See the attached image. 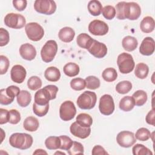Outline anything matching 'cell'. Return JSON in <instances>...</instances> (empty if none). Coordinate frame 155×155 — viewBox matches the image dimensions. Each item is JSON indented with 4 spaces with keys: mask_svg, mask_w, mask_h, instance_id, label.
I'll return each mask as SVG.
<instances>
[{
    "mask_svg": "<svg viewBox=\"0 0 155 155\" xmlns=\"http://www.w3.org/2000/svg\"><path fill=\"white\" fill-rule=\"evenodd\" d=\"M134 136L136 139L139 140L147 141L151 137V134L148 129L142 127L137 130Z\"/></svg>",
    "mask_w": 155,
    "mask_h": 155,
    "instance_id": "cell-38",
    "label": "cell"
},
{
    "mask_svg": "<svg viewBox=\"0 0 155 155\" xmlns=\"http://www.w3.org/2000/svg\"><path fill=\"white\" fill-rule=\"evenodd\" d=\"M122 45L125 50L127 51H132L137 48L138 42L136 38L131 36H127L122 39Z\"/></svg>",
    "mask_w": 155,
    "mask_h": 155,
    "instance_id": "cell-22",
    "label": "cell"
},
{
    "mask_svg": "<svg viewBox=\"0 0 155 155\" xmlns=\"http://www.w3.org/2000/svg\"><path fill=\"white\" fill-rule=\"evenodd\" d=\"M67 151L70 155L84 154V148L82 143L76 141H74L71 147L68 150H67Z\"/></svg>",
    "mask_w": 155,
    "mask_h": 155,
    "instance_id": "cell-41",
    "label": "cell"
},
{
    "mask_svg": "<svg viewBox=\"0 0 155 155\" xmlns=\"http://www.w3.org/2000/svg\"><path fill=\"white\" fill-rule=\"evenodd\" d=\"M27 75L25 68L21 65H15L11 69L10 76L12 80L17 84L24 82Z\"/></svg>",
    "mask_w": 155,
    "mask_h": 155,
    "instance_id": "cell-15",
    "label": "cell"
},
{
    "mask_svg": "<svg viewBox=\"0 0 155 155\" xmlns=\"http://www.w3.org/2000/svg\"><path fill=\"white\" fill-rule=\"evenodd\" d=\"M10 41L8 31L4 28H0V46L6 45Z\"/></svg>",
    "mask_w": 155,
    "mask_h": 155,
    "instance_id": "cell-46",
    "label": "cell"
},
{
    "mask_svg": "<svg viewBox=\"0 0 155 155\" xmlns=\"http://www.w3.org/2000/svg\"><path fill=\"white\" fill-rule=\"evenodd\" d=\"M132 152L134 155H152L153 152L142 144L137 143L133 146Z\"/></svg>",
    "mask_w": 155,
    "mask_h": 155,
    "instance_id": "cell-35",
    "label": "cell"
},
{
    "mask_svg": "<svg viewBox=\"0 0 155 155\" xmlns=\"http://www.w3.org/2000/svg\"><path fill=\"white\" fill-rule=\"evenodd\" d=\"M155 27V22L151 16H146L143 18L140 24V28L142 31L145 33L152 32Z\"/></svg>",
    "mask_w": 155,
    "mask_h": 155,
    "instance_id": "cell-20",
    "label": "cell"
},
{
    "mask_svg": "<svg viewBox=\"0 0 155 155\" xmlns=\"http://www.w3.org/2000/svg\"><path fill=\"white\" fill-rule=\"evenodd\" d=\"M19 54L24 59L32 61L36 56V50L33 45L29 43H25L21 45Z\"/></svg>",
    "mask_w": 155,
    "mask_h": 155,
    "instance_id": "cell-18",
    "label": "cell"
},
{
    "mask_svg": "<svg viewBox=\"0 0 155 155\" xmlns=\"http://www.w3.org/2000/svg\"><path fill=\"white\" fill-rule=\"evenodd\" d=\"M59 138L61 141V143L59 149L63 150H66V151L68 150L70 148V147H71L73 141L71 139L70 137H69L68 136H65V135L60 136Z\"/></svg>",
    "mask_w": 155,
    "mask_h": 155,
    "instance_id": "cell-43",
    "label": "cell"
},
{
    "mask_svg": "<svg viewBox=\"0 0 155 155\" xmlns=\"http://www.w3.org/2000/svg\"><path fill=\"white\" fill-rule=\"evenodd\" d=\"M25 31L29 39L32 41H40L44 35L42 27L37 22H29L25 26Z\"/></svg>",
    "mask_w": 155,
    "mask_h": 155,
    "instance_id": "cell-7",
    "label": "cell"
},
{
    "mask_svg": "<svg viewBox=\"0 0 155 155\" xmlns=\"http://www.w3.org/2000/svg\"><path fill=\"white\" fill-rule=\"evenodd\" d=\"M64 73L68 77H74L77 76L80 71L79 67L74 62H69L66 64L63 68Z\"/></svg>",
    "mask_w": 155,
    "mask_h": 155,
    "instance_id": "cell-28",
    "label": "cell"
},
{
    "mask_svg": "<svg viewBox=\"0 0 155 155\" xmlns=\"http://www.w3.org/2000/svg\"><path fill=\"white\" fill-rule=\"evenodd\" d=\"M102 13L105 19L111 20L116 16V9L112 5H106L102 8Z\"/></svg>",
    "mask_w": 155,
    "mask_h": 155,
    "instance_id": "cell-42",
    "label": "cell"
},
{
    "mask_svg": "<svg viewBox=\"0 0 155 155\" xmlns=\"http://www.w3.org/2000/svg\"><path fill=\"white\" fill-rule=\"evenodd\" d=\"M117 64L120 72L122 74L131 73L135 67V63L133 56L130 54L125 52L118 56Z\"/></svg>",
    "mask_w": 155,
    "mask_h": 155,
    "instance_id": "cell-4",
    "label": "cell"
},
{
    "mask_svg": "<svg viewBox=\"0 0 155 155\" xmlns=\"http://www.w3.org/2000/svg\"><path fill=\"white\" fill-rule=\"evenodd\" d=\"M97 101V96L94 92L85 91L77 99V105L83 110H90L94 108Z\"/></svg>",
    "mask_w": 155,
    "mask_h": 155,
    "instance_id": "cell-5",
    "label": "cell"
},
{
    "mask_svg": "<svg viewBox=\"0 0 155 155\" xmlns=\"http://www.w3.org/2000/svg\"><path fill=\"white\" fill-rule=\"evenodd\" d=\"M132 97L134 101L135 105L137 106L143 105L146 103L148 98L147 93L142 90H137L135 91L133 94Z\"/></svg>",
    "mask_w": 155,
    "mask_h": 155,
    "instance_id": "cell-30",
    "label": "cell"
},
{
    "mask_svg": "<svg viewBox=\"0 0 155 155\" xmlns=\"http://www.w3.org/2000/svg\"><path fill=\"white\" fill-rule=\"evenodd\" d=\"M17 102L22 107H27L31 101V96L27 90H21L16 97Z\"/></svg>",
    "mask_w": 155,
    "mask_h": 155,
    "instance_id": "cell-25",
    "label": "cell"
},
{
    "mask_svg": "<svg viewBox=\"0 0 155 155\" xmlns=\"http://www.w3.org/2000/svg\"><path fill=\"white\" fill-rule=\"evenodd\" d=\"M108 25L104 21L101 20H93L88 25V31L95 36L105 35L108 32Z\"/></svg>",
    "mask_w": 155,
    "mask_h": 155,
    "instance_id": "cell-13",
    "label": "cell"
},
{
    "mask_svg": "<svg viewBox=\"0 0 155 155\" xmlns=\"http://www.w3.org/2000/svg\"><path fill=\"white\" fill-rule=\"evenodd\" d=\"M4 23L10 28L20 29L26 25V20L24 16L21 14L10 13L5 16Z\"/></svg>",
    "mask_w": 155,
    "mask_h": 155,
    "instance_id": "cell-9",
    "label": "cell"
},
{
    "mask_svg": "<svg viewBox=\"0 0 155 155\" xmlns=\"http://www.w3.org/2000/svg\"><path fill=\"white\" fill-rule=\"evenodd\" d=\"M12 2L13 7L19 12L25 10L27 4V2L25 0H13Z\"/></svg>",
    "mask_w": 155,
    "mask_h": 155,
    "instance_id": "cell-49",
    "label": "cell"
},
{
    "mask_svg": "<svg viewBox=\"0 0 155 155\" xmlns=\"http://www.w3.org/2000/svg\"><path fill=\"white\" fill-rule=\"evenodd\" d=\"M135 105L134 101L132 96H126L122 97L119 102V108L124 111H130Z\"/></svg>",
    "mask_w": 155,
    "mask_h": 155,
    "instance_id": "cell-26",
    "label": "cell"
},
{
    "mask_svg": "<svg viewBox=\"0 0 155 155\" xmlns=\"http://www.w3.org/2000/svg\"><path fill=\"white\" fill-rule=\"evenodd\" d=\"M9 121V111L6 109L0 108V124H5Z\"/></svg>",
    "mask_w": 155,
    "mask_h": 155,
    "instance_id": "cell-50",
    "label": "cell"
},
{
    "mask_svg": "<svg viewBox=\"0 0 155 155\" xmlns=\"http://www.w3.org/2000/svg\"><path fill=\"white\" fill-rule=\"evenodd\" d=\"M35 10L41 14L51 15L56 10V4L52 0H36L34 2Z\"/></svg>",
    "mask_w": 155,
    "mask_h": 155,
    "instance_id": "cell-8",
    "label": "cell"
},
{
    "mask_svg": "<svg viewBox=\"0 0 155 155\" xmlns=\"http://www.w3.org/2000/svg\"><path fill=\"white\" fill-rule=\"evenodd\" d=\"M33 154H47V153L42 149H37L35 150V152H33Z\"/></svg>",
    "mask_w": 155,
    "mask_h": 155,
    "instance_id": "cell-53",
    "label": "cell"
},
{
    "mask_svg": "<svg viewBox=\"0 0 155 155\" xmlns=\"http://www.w3.org/2000/svg\"><path fill=\"white\" fill-rule=\"evenodd\" d=\"M149 68L148 66L143 62L137 64L136 65L134 70V74L139 79H143L146 78L148 74Z\"/></svg>",
    "mask_w": 155,
    "mask_h": 155,
    "instance_id": "cell-29",
    "label": "cell"
},
{
    "mask_svg": "<svg viewBox=\"0 0 155 155\" xmlns=\"http://www.w3.org/2000/svg\"><path fill=\"white\" fill-rule=\"evenodd\" d=\"M91 154L93 155H105V154H108V153L105 150V149L101 145H95L91 151Z\"/></svg>",
    "mask_w": 155,
    "mask_h": 155,
    "instance_id": "cell-51",
    "label": "cell"
},
{
    "mask_svg": "<svg viewBox=\"0 0 155 155\" xmlns=\"http://www.w3.org/2000/svg\"><path fill=\"white\" fill-rule=\"evenodd\" d=\"M33 142L32 136L27 133H15L12 134L9 138V143L12 147L22 150L30 148Z\"/></svg>",
    "mask_w": 155,
    "mask_h": 155,
    "instance_id": "cell-3",
    "label": "cell"
},
{
    "mask_svg": "<svg viewBox=\"0 0 155 155\" xmlns=\"http://www.w3.org/2000/svg\"><path fill=\"white\" fill-rule=\"evenodd\" d=\"M20 113L15 109H12L9 111V121L11 124H17L21 120Z\"/></svg>",
    "mask_w": 155,
    "mask_h": 155,
    "instance_id": "cell-44",
    "label": "cell"
},
{
    "mask_svg": "<svg viewBox=\"0 0 155 155\" xmlns=\"http://www.w3.org/2000/svg\"><path fill=\"white\" fill-rule=\"evenodd\" d=\"M57 51L58 45L56 42L54 40L47 41L41 50L42 60L46 63L51 62L54 59Z\"/></svg>",
    "mask_w": 155,
    "mask_h": 155,
    "instance_id": "cell-6",
    "label": "cell"
},
{
    "mask_svg": "<svg viewBox=\"0 0 155 155\" xmlns=\"http://www.w3.org/2000/svg\"><path fill=\"white\" fill-rule=\"evenodd\" d=\"M132 88V84L128 81L119 82L116 86V91L122 94L128 93Z\"/></svg>",
    "mask_w": 155,
    "mask_h": 155,
    "instance_id": "cell-34",
    "label": "cell"
},
{
    "mask_svg": "<svg viewBox=\"0 0 155 155\" xmlns=\"http://www.w3.org/2000/svg\"><path fill=\"white\" fill-rule=\"evenodd\" d=\"M99 109L104 115H111L114 110V103L113 97L110 94H104L99 100Z\"/></svg>",
    "mask_w": 155,
    "mask_h": 155,
    "instance_id": "cell-11",
    "label": "cell"
},
{
    "mask_svg": "<svg viewBox=\"0 0 155 155\" xmlns=\"http://www.w3.org/2000/svg\"><path fill=\"white\" fill-rule=\"evenodd\" d=\"M70 133L75 137L80 139L88 137L91 133L90 127H85L79 125L76 122H73L70 127Z\"/></svg>",
    "mask_w": 155,
    "mask_h": 155,
    "instance_id": "cell-16",
    "label": "cell"
},
{
    "mask_svg": "<svg viewBox=\"0 0 155 155\" xmlns=\"http://www.w3.org/2000/svg\"><path fill=\"white\" fill-rule=\"evenodd\" d=\"M45 78L50 82H57L61 78L60 70L56 67H49L44 72Z\"/></svg>",
    "mask_w": 155,
    "mask_h": 155,
    "instance_id": "cell-21",
    "label": "cell"
},
{
    "mask_svg": "<svg viewBox=\"0 0 155 155\" xmlns=\"http://www.w3.org/2000/svg\"><path fill=\"white\" fill-rule=\"evenodd\" d=\"M27 86L31 90H37L42 87V81L36 76H31L27 81Z\"/></svg>",
    "mask_w": 155,
    "mask_h": 155,
    "instance_id": "cell-37",
    "label": "cell"
},
{
    "mask_svg": "<svg viewBox=\"0 0 155 155\" xmlns=\"http://www.w3.org/2000/svg\"><path fill=\"white\" fill-rule=\"evenodd\" d=\"M93 39L88 34L83 33L79 34L76 38L77 44L81 48L88 49L91 45Z\"/></svg>",
    "mask_w": 155,
    "mask_h": 155,
    "instance_id": "cell-24",
    "label": "cell"
},
{
    "mask_svg": "<svg viewBox=\"0 0 155 155\" xmlns=\"http://www.w3.org/2000/svg\"><path fill=\"white\" fill-rule=\"evenodd\" d=\"M10 62L8 59L4 56H0V74L1 75L7 73L8 67H9Z\"/></svg>",
    "mask_w": 155,
    "mask_h": 155,
    "instance_id": "cell-45",
    "label": "cell"
},
{
    "mask_svg": "<svg viewBox=\"0 0 155 155\" xmlns=\"http://www.w3.org/2000/svg\"><path fill=\"white\" fill-rule=\"evenodd\" d=\"M88 51L94 57L102 58L107 53V47L105 44L93 39Z\"/></svg>",
    "mask_w": 155,
    "mask_h": 155,
    "instance_id": "cell-14",
    "label": "cell"
},
{
    "mask_svg": "<svg viewBox=\"0 0 155 155\" xmlns=\"http://www.w3.org/2000/svg\"><path fill=\"white\" fill-rule=\"evenodd\" d=\"M39 126V122L38 119L34 116L27 117L23 122L24 129L28 131L33 132L38 130Z\"/></svg>",
    "mask_w": 155,
    "mask_h": 155,
    "instance_id": "cell-23",
    "label": "cell"
},
{
    "mask_svg": "<svg viewBox=\"0 0 155 155\" xmlns=\"http://www.w3.org/2000/svg\"><path fill=\"white\" fill-rule=\"evenodd\" d=\"M70 86L71 88L76 91H81L84 90L86 87L85 81L81 78H74L70 81Z\"/></svg>",
    "mask_w": 155,
    "mask_h": 155,
    "instance_id": "cell-39",
    "label": "cell"
},
{
    "mask_svg": "<svg viewBox=\"0 0 155 155\" xmlns=\"http://www.w3.org/2000/svg\"><path fill=\"white\" fill-rule=\"evenodd\" d=\"M116 15L118 19H128L131 21L137 19L141 14L139 5L134 2L121 1L116 5Z\"/></svg>",
    "mask_w": 155,
    "mask_h": 155,
    "instance_id": "cell-1",
    "label": "cell"
},
{
    "mask_svg": "<svg viewBox=\"0 0 155 155\" xmlns=\"http://www.w3.org/2000/svg\"><path fill=\"white\" fill-rule=\"evenodd\" d=\"M76 114V108L71 101H64L59 108V116L64 121H69L74 118Z\"/></svg>",
    "mask_w": 155,
    "mask_h": 155,
    "instance_id": "cell-10",
    "label": "cell"
},
{
    "mask_svg": "<svg viewBox=\"0 0 155 155\" xmlns=\"http://www.w3.org/2000/svg\"><path fill=\"white\" fill-rule=\"evenodd\" d=\"M154 108H153L151 110H150L148 114H147L146 117H145V120L147 122V124H150V125H151L153 126H154L155 125V124H154Z\"/></svg>",
    "mask_w": 155,
    "mask_h": 155,
    "instance_id": "cell-52",
    "label": "cell"
},
{
    "mask_svg": "<svg viewBox=\"0 0 155 155\" xmlns=\"http://www.w3.org/2000/svg\"><path fill=\"white\" fill-rule=\"evenodd\" d=\"M49 104L45 105H39L35 103L33 105V113L39 117H43L48 111Z\"/></svg>",
    "mask_w": 155,
    "mask_h": 155,
    "instance_id": "cell-40",
    "label": "cell"
},
{
    "mask_svg": "<svg viewBox=\"0 0 155 155\" xmlns=\"http://www.w3.org/2000/svg\"><path fill=\"white\" fill-rule=\"evenodd\" d=\"M20 89L19 87L15 85H10L7 88H5V92L11 98L15 99V97H17V96L20 93Z\"/></svg>",
    "mask_w": 155,
    "mask_h": 155,
    "instance_id": "cell-48",
    "label": "cell"
},
{
    "mask_svg": "<svg viewBox=\"0 0 155 155\" xmlns=\"http://www.w3.org/2000/svg\"><path fill=\"white\" fill-rule=\"evenodd\" d=\"M87 8L90 13L94 16L100 15L102 11V5L101 2L97 0L90 1L88 4Z\"/></svg>",
    "mask_w": 155,
    "mask_h": 155,
    "instance_id": "cell-27",
    "label": "cell"
},
{
    "mask_svg": "<svg viewBox=\"0 0 155 155\" xmlns=\"http://www.w3.org/2000/svg\"><path fill=\"white\" fill-rule=\"evenodd\" d=\"M75 36L74 30L70 27H65L62 28L58 33L59 38L64 42H71Z\"/></svg>",
    "mask_w": 155,
    "mask_h": 155,
    "instance_id": "cell-19",
    "label": "cell"
},
{
    "mask_svg": "<svg viewBox=\"0 0 155 155\" xmlns=\"http://www.w3.org/2000/svg\"><path fill=\"white\" fill-rule=\"evenodd\" d=\"M155 49V42L151 37L145 38L139 47V52L144 56L151 55Z\"/></svg>",
    "mask_w": 155,
    "mask_h": 155,
    "instance_id": "cell-17",
    "label": "cell"
},
{
    "mask_svg": "<svg viewBox=\"0 0 155 155\" xmlns=\"http://www.w3.org/2000/svg\"><path fill=\"white\" fill-rule=\"evenodd\" d=\"M14 99L10 97L5 92V89L2 88L0 90V103L2 105H9L13 102Z\"/></svg>",
    "mask_w": 155,
    "mask_h": 155,
    "instance_id": "cell-47",
    "label": "cell"
},
{
    "mask_svg": "<svg viewBox=\"0 0 155 155\" xmlns=\"http://www.w3.org/2000/svg\"><path fill=\"white\" fill-rule=\"evenodd\" d=\"M76 122L82 127H90L93 124V119L88 114L80 113L76 117Z\"/></svg>",
    "mask_w": 155,
    "mask_h": 155,
    "instance_id": "cell-31",
    "label": "cell"
},
{
    "mask_svg": "<svg viewBox=\"0 0 155 155\" xmlns=\"http://www.w3.org/2000/svg\"><path fill=\"white\" fill-rule=\"evenodd\" d=\"M64 154V155H65V153H63V152H56L54 153V154Z\"/></svg>",
    "mask_w": 155,
    "mask_h": 155,
    "instance_id": "cell-54",
    "label": "cell"
},
{
    "mask_svg": "<svg viewBox=\"0 0 155 155\" xmlns=\"http://www.w3.org/2000/svg\"><path fill=\"white\" fill-rule=\"evenodd\" d=\"M102 78L108 82L114 81L117 78V73L114 68L109 67L105 68L102 73Z\"/></svg>",
    "mask_w": 155,
    "mask_h": 155,
    "instance_id": "cell-33",
    "label": "cell"
},
{
    "mask_svg": "<svg viewBox=\"0 0 155 155\" xmlns=\"http://www.w3.org/2000/svg\"><path fill=\"white\" fill-rule=\"evenodd\" d=\"M117 143L122 147L129 148L133 146L136 142V139L133 132L129 131H122L116 136Z\"/></svg>",
    "mask_w": 155,
    "mask_h": 155,
    "instance_id": "cell-12",
    "label": "cell"
},
{
    "mask_svg": "<svg viewBox=\"0 0 155 155\" xmlns=\"http://www.w3.org/2000/svg\"><path fill=\"white\" fill-rule=\"evenodd\" d=\"M86 87L90 90H96L100 87L101 82L99 78L94 76H87L85 79Z\"/></svg>",
    "mask_w": 155,
    "mask_h": 155,
    "instance_id": "cell-36",
    "label": "cell"
},
{
    "mask_svg": "<svg viewBox=\"0 0 155 155\" xmlns=\"http://www.w3.org/2000/svg\"><path fill=\"white\" fill-rule=\"evenodd\" d=\"M58 91V88L54 85H48L38 90L35 94V103L39 105L49 104L50 100L54 99Z\"/></svg>",
    "mask_w": 155,
    "mask_h": 155,
    "instance_id": "cell-2",
    "label": "cell"
},
{
    "mask_svg": "<svg viewBox=\"0 0 155 155\" xmlns=\"http://www.w3.org/2000/svg\"><path fill=\"white\" fill-rule=\"evenodd\" d=\"M61 143L59 137L49 136L45 140V145L48 150H57L60 148Z\"/></svg>",
    "mask_w": 155,
    "mask_h": 155,
    "instance_id": "cell-32",
    "label": "cell"
}]
</instances>
